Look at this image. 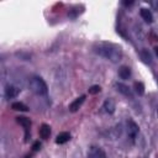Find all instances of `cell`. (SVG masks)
Segmentation results:
<instances>
[{
  "label": "cell",
  "instance_id": "obj_1",
  "mask_svg": "<svg viewBox=\"0 0 158 158\" xmlns=\"http://www.w3.org/2000/svg\"><path fill=\"white\" fill-rule=\"evenodd\" d=\"M94 51L100 54L101 57L111 60L112 63H117L122 58V51L117 44L107 43V42H100L96 43L94 47Z\"/></svg>",
  "mask_w": 158,
  "mask_h": 158
},
{
  "label": "cell",
  "instance_id": "obj_2",
  "mask_svg": "<svg viewBox=\"0 0 158 158\" xmlns=\"http://www.w3.org/2000/svg\"><path fill=\"white\" fill-rule=\"evenodd\" d=\"M28 86H30L31 91L35 93L36 95H46L47 91H48L47 84H46V81L41 77H33V78H31L30 79V83H28Z\"/></svg>",
  "mask_w": 158,
  "mask_h": 158
},
{
  "label": "cell",
  "instance_id": "obj_3",
  "mask_svg": "<svg viewBox=\"0 0 158 158\" xmlns=\"http://www.w3.org/2000/svg\"><path fill=\"white\" fill-rule=\"evenodd\" d=\"M126 131H127V136H128L132 141H135V138H136L137 135H138L139 128H138V125H137L133 120L128 118L127 122H126Z\"/></svg>",
  "mask_w": 158,
  "mask_h": 158
},
{
  "label": "cell",
  "instance_id": "obj_4",
  "mask_svg": "<svg viewBox=\"0 0 158 158\" xmlns=\"http://www.w3.org/2000/svg\"><path fill=\"white\" fill-rule=\"evenodd\" d=\"M88 158H106V153L101 147L91 146L88 151Z\"/></svg>",
  "mask_w": 158,
  "mask_h": 158
},
{
  "label": "cell",
  "instance_id": "obj_5",
  "mask_svg": "<svg viewBox=\"0 0 158 158\" xmlns=\"http://www.w3.org/2000/svg\"><path fill=\"white\" fill-rule=\"evenodd\" d=\"M20 94V89L17 86H14V85H7L5 88V96L7 99H14L16 98L17 95Z\"/></svg>",
  "mask_w": 158,
  "mask_h": 158
},
{
  "label": "cell",
  "instance_id": "obj_6",
  "mask_svg": "<svg viewBox=\"0 0 158 158\" xmlns=\"http://www.w3.org/2000/svg\"><path fill=\"white\" fill-rule=\"evenodd\" d=\"M102 109H104V111L107 112V114H114V112H115V109H116V104H115V101H114L112 99L109 98V99H106V100L104 101Z\"/></svg>",
  "mask_w": 158,
  "mask_h": 158
},
{
  "label": "cell",
  "instance_id": "obj_7",
  "mask_svg": "<svg viewBox=\"0 0 158 158\" xmlns=\"http://www.w3.org/2000/svg\"><path fill=\"white\" fill-rule=\"evenodd\" d=\"M16 120H17V122L25 128V131H26V137H28V131H30V127H31V120L27 118V117H23V116H19V117H16Z\"/></svg>",
  "mask_w": 158,
  "mask_h": 158
},
{
  "label": "cell",
  "instance_id": "obj_8",
  "mask_svg": "<svg viewBox=\"0 0 158 158\" xmlns=\"http://www.w3.org/2000/svg\"><path fill=\"white\" fill-rule=\"evenodd\" d=\"M84 100H85V95H81V96H79V98H77L70 105H69V110L72 111V112H75V111H78V109L83 105V102H84Z\"/></svg>",
  "mask_w": 158,
  "mask_h": 158
},
{
  "label": "cell",
  "instance_id": "obj_9",
  "mask_svg": "<svg viewBox=\"0 0 158 158\" xmlns=\"http://www.w3.org/2000/svg\"><path fill=\"white\" fill-rule=\"evenodd\" d=\"M116 88H117V91H118V93H121V94H123L125 96L132 99V96H133V95H132V91H131V89H130L127 85L121 84V83H117V84H116Z\"/></svg>",
  "mask_w": 158,
  "mask_h": 158
},
{
  "label": "cell",
  "instance_id": "obj_10",
  "mask_svg": "<svg viewBox=\"0 0 158 158\" xmlns=\"http://www.w3.org/2000/svg\"><path fill=\"white\" fill-rule=\"evenodd\" d=\"M139 15H141V17H142L146 22H152V21H153V15H152L151 10H148V9H146V7H142V9L139 10Z\"/></svg>",
  "mask_w": 158,
  "mask_h": 158
},
{
  "label": "cell",
  "instance_id": "obj_11",
  "mask_svg": "<svg viewBox=\"0 0 158 158\" xmlns=\"http://www.w3.org/2000/svg\"><path fill=\"white\" fill-rule=\"evenodd\" d=\"M40 137L41 138H43V139H47L48 137H49V135H51V127L48 126V125H46V123H43V125H41V127H40Z\"/></svg>",
  "mask_w": 158,
  "mask_h": 158
},
{
  "label": "cell",
  "instance_id": "obj_12",
  "mask_svg": "<svg viewBox=\"0 0 158 158\" xmlns=\"http://www.w3.org/2000/svg\"><path fill=\"white\" fill-rule=\"evenodd\" d=\"M118 77L121 79H128L131 77V69H130V67H126V65L120 67V69H118Z\"/></svg>",
  "mask_w": 158,
  "mask_h": 158
},
{
  "label": "cell",
  "instance_id": "obj_13",
  "mask_svg": "<svg viewBox=\"0 0 158 158\" xmlns=\"http://www.w3.org/2000/svg\"><path fill=\"white\" fill-rule=\"evenodd\" d=\"M69 139H70V135H69L68 132H60V133L57 136V138H56V143L63 144V143L68 142Z\"/></svg>",
  "mask_w": 158,
  "mask_h": 158
},
{
  "label": "cell",
  "instance_id": "obj_14",
  "mask_svg": "<svg viewBox=\"0 0 158 158\" xmlns=\"http://www.w3.org/2000/svg\"><path fill=\"white\" fill-rule=\"evenodd\" d=\"M11 109L15 110V111H28V106L25 105L23 102H20V101H16V102H12L11 104Z\"/></svg>",
  "mask_w": 158,
  "mask_h": 158
},
{
  "label": "cell",
  "instance_id": "obj_15",
  "mask_svg": "<svg viewBox=\"0 0 158 158\" xmlns=\"http://www.w3.org/2000/svg\"><path fill=\"white\" fill-rule=\"evenodd\" d=\"M135 91H136L138 95H143V94H144V85H143L141 81H136V83H135Z\"/></svg>",
  "mask_w": 158,
  "mask_h": 158
},
{
  "label": "cell",
  "instance_id": "obj_16",
  "mask_svg": "<svg viewBox=\"0 0 158 158\" xmlns=\"http://www.w3.org/2000/svg\"><path fill=\"white\" fill-rule=\"evenodd\" d=\"M100 89L101 88L99 85H93V86L89 88V94H98L100 91Z\"/></svg>",
  "mask_w": 158,
  "mask_h": 158
},
{
  "label": "cell",
  "instance_id": "obj_17",
  "mask_svg": "<svg viewBox=\"0 0 158 158\" xmlns=\"http://www.w3.org/2000/svg\"><path fill=\"white\" fill-rule=\"evenodd\" d=\"M142 57H143V59L146 62H149L151 63V54L147 53V51H142Z\"/></svg>",
  "mask_w": 158,
  "mask_h": 158
},
{
  "label": "cell",
  "instance_id": "obj_18",
  "mask_svg": "<svg viewBox=\"0 0 158 158\" xmlns=\"http://www.w3.org/2000/svg\"><path fill=\"white\" fill-rule=\"evenodd\" d=\"M40 147H41V144H40L38 142H36V143L33 144V151H38V149H40Z\"/></svg>",
  "mask_w": 158,
  "mask_h": 158
},
{
  "label": "cell",
  "instance_id": "obj_19",
  "mask_svg": "<svg viewBox=\"0 0 158 158\" xmlns=\"http://www.w3.org/2000/svg\"><path fill=\"white\" fill-rule=\"evenodd\" d=\"M154 52H156V56L158 57V47H156V48H154Z\"/></svg>",
  "mask_w": 158,
  "mask_h": 158
},
{
  "label": "cell",
  "instance_id": "obj_20",
  "mask_svg": "<svg viewBox=\"0 0 158 158\" xmlns=\"http://www.w3.org/2000/svg\"><path fill=\"white\" fill-rule=\"evenodd\" d=\"M157 114H158V107H157Z\"/></svg>",
  "mask_w": 158,
  "mask_h": 158
}]
</instances>
